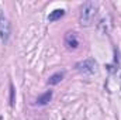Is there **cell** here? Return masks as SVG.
I'll use <instances>...</instances> for the list:
<instances>
[{
    "mask_svg": "<svg viewBox=\"0 0 121 120\" xmlns=\"http://www.w3.org/2000/svg\"><path fill=\"white\" fill-rule=\"evenodd\" d=\"M10 32H11V27L9 20L4 16H0V40L6 42L10 37Z\"/></svg>",
    "mask_w": 121,
    "mask_h": 120,
    "instance_id": "obj_3",
    "label": "cell"
},
{
    "mask_svg": "<svg viewBox=\"0 0 121 120\" xmlns=\"http://www.w3.org/2000/svg\"><path fill=\"white\" fill-rule=\"evenodd\" d=\"M65 44H66V47H68L69 50H75V48H78L79 41H78L76 34H75V32H68V34L65 35Z\"/></svg>",
    "mask_w": 121,
    "mask_h": 120,
    "instance_id": "obj_4",
    "label": "cell"
},
{
    "mask_svg": "<svg viewBox=\"0 0 121 120\" xmlns=\"http://www.w3.org/2000/svg\"><path fill=\"white\" fill-rule=\"evenodd\" d=\"M51 99H52V92L49 90V92H45L44 95H41V96L37 99V103H38V105H47Z\"/></svg>",
    "mask_w": 121,
    "mask_h": 120,
    "instance_id": "obj_6",
    "label": "cell"
},
{
    "mask_svg": "<svg viewBox=\"0 0 121 120\" xmlns=\"http://www.w3.org/2000/svg\"><path fill=\"white\" fill-rule=\"evenodd\" d=\"M10 103L14 105V89H13V86H11V102Z\"/></svg>",
    "mask_w": 121,
    "mask_h": 120,
    "instance_id": "obj_8",
    "label": "cell"
},
{
    "mask_svg": "<svg viewBox=\"0 0 121 120\" xmlns=\"http://www.w3.org/2000/svg\"><path fill=\"white\" fill-rule=\"evenodd\" d=\"M62 79H63V72H56V74H54V75L48 79V83H49V85H56V83H59Z\"/></svg>",
    "mask_w": 121,
    "mask_h": 120,
    "instance_id": "obj_7",
    "label": "cell"
},
{
    "mask_svg": "<svg viewBox=\"0 0 121 120\" xmlns=\"http://www.w3.org/2000/svg\"><path fill=\"white\" fill-rule=\"evenodd\" d=\"M96 11H97V3L96 1H86L82 7V11H80V24L85 27L91 26L94 16H96Z\"/></svg>",
    "mask_w": 121,
    "mask_h": 120,
    "instance_id": "obj_1",
    "label": "cell"
},
{
    "mask_svg": "<svg viewBox=\"0 0 121 120\" xmlns=\"http://www.w3.org/2000/svg\"><path fill=\"white\" fill-rule=\"evenodd\" d=\"M76 68H78V71L80 72V74H83V75H91V74H94L97 69V64H96V61L93 60V58H87V60L82 61V62H79L78 65H76Z\"/></svg>",
    "mask_w": 121,
    "mask_h": 120,
    "instance_id": "obj_2",
    "label": "cell"
},
{
    "mask_svg": "<svg viewBox=\"0 0 121 120\" xmlns=\"http://www.w3.org/2000/svg\"><path fill=\"white\" fill-rule=\"evenodd\" d=\"M63 14H65V11L62 9H56V10L51 11V14L48 16V20L49 21H56V20H59L60 17H63Z\"/></svg>",
    "mask_w": 121,
    "mask_h": 120,
    "instance_id": "obj_5",
    "label": "cell"
}]
</instances>
